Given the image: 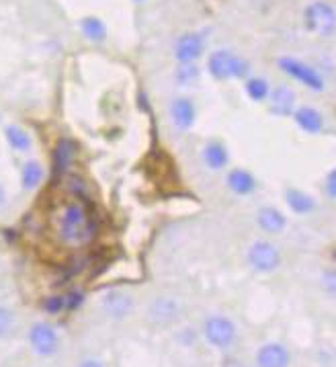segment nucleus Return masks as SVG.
<instances>
[{"mask_svg": "<svg viewBox=\"0 0 336 367\" xmlns=\"http://www.w3.org/2000/svg\"><path fill=\"white\" fill-rule=\"evenodd\" d=\"M46 179V169L39 160H27L21 169V185L25 191H33L37 189Z\"/></svg>", "mask_w": 336, "mask_h": 367, "instance_id": "obj_21", "label": "nucleus"}, {"mask_svg": "<svg viewBox=\"0 0 336 367\" xmlns=\"http://www.w3.org/2000/svg\"><path fill=\"white\" fill-rule=\"evenodd\" d=\"M207 70L216 80H238V78H248L250 64L246 58L234 51L217 49L207 58Z\"/></svg>", "mask_w": 336, "mask_h": 367, "instance_id": "obj_2", "label": "nucleus"}, {"mask_svg": "<svg viewBox=\"0 0 336 367\" xmlns=\"http://www.w3.org/2000/svg\"><path fill=\"white\" fill-rule=\"evenodd\" d=\"M324 195L328 197L330 201H336V167L330 169L326 179H324Z\"/></svg>", "mask_w": 336, "mask_h": 367, "instance_id": "obj_29", "label": "nucleus"}, {"mask_svg": "<svg viewBox=\"0 0 336 367\" xmlns=\"http://www.w3.org/2000/svg\"><path fill=\"white\" fill-rule=\"evenodd\" d=\"M80 29H82L84 37L95 41V44H103L107 39V25L103 23L98 17H84L80 21Z\"/></svg>", "mask_w": 336, "mask_h": 367, "instance_id": "obj_23", "label": "nucleus"}, {"mask_svg": "<svg viewBox=\"0 0 336 367\" xmlns=\"http://www.w3.org/2000/svg\"><path fill=\"white\" fill-rule=\"evenodd\" d=\"M271 91H273V89H271L269 80L263 78V76H248L246 82H244V93H246V97L250 98V101H254V103H264V101H269Z\"/></svg>", "mask_w": 336, "mask_h": 367, "instance_id": "obj_22", "label": "nucleus"}, {"mask_svg": "<svg viewBox=\"0 0 336 367\" xmlns=\"http://www.w3.org/2000/svg\"><path fill=\"white\" fill-rule=\"evenodd\" d=\"M98 226L95 216L82 199H70L62 203L53 214V234L66 248H82L96 238Z\"/></svg>", "mask_w": 336, "mask_h": 367, "instance_id": "obj_1", "label": "nucleus"}, {"mask_svg": "<svg viewBox=\"0 0 336 367\" xmlns=\"http://www.w3.org/2000/svg\"><path fill=\"white\" fill-rule=\"evenodd\" d=\"M181 306L174 297H156L148 308V318L154 324H170L179 318Z\"/></svg>", "mask_w": 336, "mask_h": 367, "instance_id": "obj_18", "label": "nucleus"}, {"mask_svg": "<svg viewBox=\"0 0 336 367\" xmlns=\"http://www.w3.org/2000/svg\"><path fill=\"white\" fill-rule=\"evenodd\" d=\"M29 343L31 349L39 355V357H51L58 353L60 349V335H58V328L51 324V322H35L31 328H29Z\"/></svg>", "mask_w": 336, "mask_h": 367, "instance_id": "obj_7", "label": "nucleus"}, {"mask_svg": "<svg viewBox=\"0 0 336 367\" xmlns=\"http://www.w3.org/2000/svg\"><path fill=\"white\" fill-rule=\"evenodd\" d=\"M78 367H105L98 359H84V361H80V366Z\"/></svg>", "mask_w": 336, "mask_h": 367, "instance_id": "obj_31", "label": "nucleus"}, {"mask_svg": "<svg viewBox=\"0 0 336 367\" xmlns=\"http://www.w3.org/2000/svg\"><path fill=\"white\" fill-rule=\"evenodd\" d=\"M134 2H146V0H134Z\"/></svg>", "mask_w": 336, "mask_h": 367, "instance_id": "obj_33", "label": "nucleus"}, {"mask_svg": "<svg viewBox=\"0 0 336 367\" xmlns=\"http://www.w3.org/2000/svg\"><path fill=\"white\" fill-rule=\"evenodd\" d=\"M269 109L273 115L277 117H293L295 109H297V97L295 91L287 84H279L271 91L269 97Z\"/></svg>", "mask_w": 336, "mask_h": 367, "instance_id": "obj_12", "label": "nucleus"}, {"mask_svg": "<svg viewBox=\"0 0 336 367\" xmlns=\"http://www.w3.org/2000/svg\"><path fill=\"white\" fill-rule=\"evenodd\" d=\"M4 138H6V144L13 148L15 152H19V154H27L33 148V138L29 136V131L23 129L21 125H15V123L6 125L4 127Z\"/></svg>", "mask_w": 336, "mask_h": 367, "instance_id": "obj_20", "label": "nucleus"}, {"mask_svg": "<svg viewBox=\"0 0 336 367\" xmlns=\"http://www.w3.org/2000/svg\"><path fill=\"white\" fill-rule=\"evenodd\" d=\"M236 367H244V366H236Z\"/></svg>", "mask_w": 336, "mask_h": 367, "instance_id": "obj_35", "label": "nucleus"}, {"mask_svg": "<svg viewBox=\"0 0 336 367\" xmlns=\"http://www.w3.org/2000/svg\"><path fill=\"white\" fill-rule=\"evenodd\" d=\"M205 51V37L203 33H185L174 44V58L179 64H195Z\"/></svg>", "mask_w": 336, "mask_h": 367, "instance_id": "obj_8", "label": "nucleus"}, {"mask_svg": "<svg viewBox=\"0 0 336 367\" xmlns=\"http://www.w3.org/2000/svg\"><path fill=\"white\" fill-rule=\"evenodd\" d=\"M66 191L72 195V199H84L89 193V183L78 174H70L66 179Z\"/></svg>", "mask_w": 336, "mask_h": 367, "instance_id": "obj_25", "label": "nucleus"}, {"mask_svg": "<svg viewBox=\"0 0 336 367\" xmlns=\"http://www.w3.org/2000/svg\"><path fill=\"white\" fill-rule=\"evenodd\" d=\"M277 66L283 70V74H287L289 78H293L295 82H299L302 86H306L308 91L314 93H322L326 89V80L324 76L318 72L314 66H310L304 60H297L293 56H281L277 60Z\"/></svg>", "mask_w": 336, "mask_h": 367, "instance_id": "obj_4", "label": "nucleus"}, {"mask_svg": "<svg viewBox=\"0 0 336 367\" xmlns=\"http://www.w3.org/2000/svg\"><path fill=\"white\" fill-rule=\"evenodd\" d=\"M84 304V294L82 292H78V290H74L70 294L66 295V310H76V308H80Z\"/></svg>", "mask_w": 336, "mask_h": 367, "instance_id": "obj_30", "label": "nucleus"}, {"mask_svg": "<svg viewBox=\"0 0 336 367\" xmlns=\"http://www.w3.org/2000/svg\"><path fill=\"white\" fill-rule=\"evenodd\" d=\"M101 306L109 318L123 320L127 318L134 310V297L123 290H109L101 297Z\"/></svg>", "mask_w": 336, "mask_h": 367, "instance_id": "obj_10", "label": "nucleus"}, {"mask_svg": "<svg viewBox=\"0 0 336 367\" xmlns=\"http://www.w3.org/2000/svg\"><path fill=\"white\" fill-rule=\"evenodd\" d=\"M76 152H78V146L76 142L68 140V138H62L58 142V146L53 150V169L58 174H64L76 160Z\"/></svg>", "mask_w": 336, "mask_h": 367, "instance_id": "obj_19", "label": "nucleus"}, {"mask_svg": "<svg viewBox=\"0 0 336 367\" xmlns=\"http://www.w3.org/2000/svg\"><path fill=\"white\" fill-rule=\"evenodd\" d=\"M246 261H248V265H250L252 271L269 275V273H275L281 267L283 257H281V250H279V246L275 245V243L259 238V240H254L252 245L248 246Z\"/></svg>", "mask_w": 336, "mask_h": 367, "instance_id": "obj_6", "label": "nucleus"}, {"mask_svg": "<svg viewBox=\"0 0 336 367\" xmlns=\"http://www.w3.org/2000/svg\"><path fill=\"white\" fill-rule=\"evenodd\" d=\"M293 122L308 136H320L324 131V115L312 105H299L293 113Z\"/></svg>", "mask_w": 336, "mask_h": 367, "instance_id": "obj_16", "label": "nucleus"}, {"mask_svg": "<svg viewBox=\"0 0 336 367\" xmlns=\"http://www.w3.org/2000/svg\"><path fill=\"white\" fill-rule=\"evenodd\" d=\"M203 337L217 351H230L238 341V328L232 318L214 314L203 322Z\"/></svg>", "mask_w": 336, "mask_h": 367, "instance_id": "obj_5", "label": "nucleus"}, {"mask_svg": "<svg viewBox=\"0 0 336 367\" xmlns=\"http://www.w3.org/2000/svg\"><path fill=\"white\" fill-rule=\"evenodd\" d=\"M332 259H335V261H336V250H335V255H332Z\"/></svg>", "mask_w": 336, "mask_h": 367, "instance_id": "obj_34", "label": "nucleus"}, {"mask_svg": "<svg viewBox=\"0 0 336 367\" xmlns=\"http://www.w3.org/2000/svg\"><path fill=\"white\" fill-rule=\"evenodd\" d=\"M170 122L179 131H189L197 122V107L189 97H176L170 103Z\"/></svg>", "mask_w": 336, "mask_h": 367, "instance_id": "obj_11", "label": "nucleus"}, {"mask_svg": "<svg viewBox=\"0 0 336 367\" xmlns=\"http://www.w3.org/2000/svg\"><path fill=\"white\" fill-rule=\"evenodd\" d=\"M44 310L48 314H60L66 310V295H51L44 302Z\"/></svg>", "mask_w": 336, "mask_h": 367, "instance_id": "obj_28", "label": "nucleus"}, {"mask_svg": "<svg viewBox=\"0 0 336 367\" xmlns=\"http://www.w3.org/2000/svg\"><path fill=\"white\" fill-rule=\"evenodd\" d=\"M283 197H285L289 212L295 214V216H312L314 212L318 210V199L312 193L304 191V189L287 187Z\"/></svg>", "mask_w": 336, "mask_h": 367, "instance_id": "obj_17", "label": "nucleus"}, {"mask_svg": "<svg viewBox=\"0 0 336 367\" xmlns=\"http://www.w3.org/2000/svg\"><path fill=\"white\" fill-rule=\"evenodd\" d=\"M287 216L275 205H261L257 210V226L264 234H283L287 230Z\"/></svg>", "mask_w": 336, "mask_h": 367, "instance_id": "obj_15", "label": "nucleus"}, {"mask_svg": "<svg viewBox=\"0 0 336 367\" xmlns=\"http://www.w3.org/2000/svg\"><path fill=\"white\" fill-rule=\"evenodd\" d=\"M304 23L318 37H332L336 33V6L326 0H316L306 6Z\"/></svg>", "mask_w": 336, "mask_h": 367, "instance_id": "obj_3", "label": "nucleus"}, {"mask_svg": "<svg viewBox=\"0 0 336 367\" xmlns=\"http://www.w3.org/2000/svg\"><path fill=\"white\" fill-rule=\"evenodd\" d=\"M320 288L326 295L336 297V267H328L320 273Z\"/></svg>", "mask_w": 336, "mask_h": 367, "instance_id": "obj_27", "label": "nucleus"}, {"mask_svg": "<svg viewBox=\"0 0 336 367\" xmlns=\"http://www.w3.org/2000/svg\"><path fill=\"white\" fill-rule=\"evenodd\" d=\"M257 367H289L291 366V351L283 343L271 341L259 347L254 355Z\"/></svg>", "mask_w": 336, "mask_h": 367, "instance_id": "obj_9", "label": "nucleus"}, {"mask_svg": "<svg viewBox=\"0 0 336 367\" xmlns=\"http://www.w3.org/2000/svg\"><path fill=\"white\" fill-rule=\"evenodd\" d=\"M201 160L212 172L226 171L230 167V150L221 140H209L201 148Z\"/></svg>", "mask_w": 336, "mask_h": 367, "instance_id": "obj_14", "label": "nucleus"}, {"mask_svg": "<svg viewBox=\"0 0 336 367\" xmlns=\"http://www.w3.org/2000/svg\"><path fill=\"white\" fill-rule=\"evenodd\" d=\"M199 76H201V70L197 68V64H179V68L174 72V80H176V84L187 89L199 80Z\"/></svg>", "mask_w": 336, "mask_h": 367, "instance_id": "obj_24", "label": "nucleus"}, {"mask_svg": "<svg viewBox=\"0 0 336 367\" xmlns=\"http://www.w3.org/2000/svg\"><path fill=\"white\" fill-rule=\"evenodd\" d=\"M226 187L238 197H250L257 193L259 189V181L252 172L248 169H242V167H236V169H230L228 174H226Z\"/></svg>", "mask_w": 336, "mask_h": 367, "instance_id": "obj_13", "label": "nucleus"}, {"mask_svg": "<svg viewBox=\"0 0 336 367\" xmlns=\"http://www.w3.org/2000/svg\"><path fill=\"white\" fill-rule=\"evenodd\" d=\"M17 326V318H15V312L6 306H0V339H6L13 335Z\"/></svg>", "mask_w": 336, "mask_h": 367, "instance_id": "obj_26", "label": "nucleus"}, {"mask_svg": "<svg viewBox=\"0 0 336 367\" xmlns=\"http://www.w3.org/2000/svg\"><path fill=\"white\" fill-rule=\"evenodd\" d=\"M6 207V191H4V187L0 185V210H4Z\"/></svg>", "mask_w": 336, "mask_h": 367, "instance_id": "obj_32", "label": "nucleus"}]
</instances>
